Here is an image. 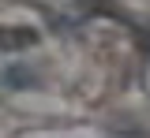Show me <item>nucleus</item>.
<instances>
[{
	"mask_svg": "<svg viewBox=\"0 0 150 138\" xmlns=\"http://www.w3.org/2000/svg\"><path fill=\"white\" fill-rule=\"evenodd\" d=\"M38 41V30H26V26H8V30H0V49H26V45H34Z\"/></svg>",
	"mask_w": 150,
	"mask_h": 138,
	"instance_id": "1",
	"label": "nucleus"
},
{
	"mask_svg": "<svg viewBox=\"0 0 150 138\" xmlns=\"http://www.w3.org/2000/svg\"><path fill=\"white\" fill-rule=\"evenodd\" d=\"M30 82H34V71H30V67H8V71H4V86H11V90L30 86Z\"/></svg>",
	"mask_w": 150,
	"mask_h": 138,
	"instance_id": "2",
	"label": "nucleus"
}]
</instances>
